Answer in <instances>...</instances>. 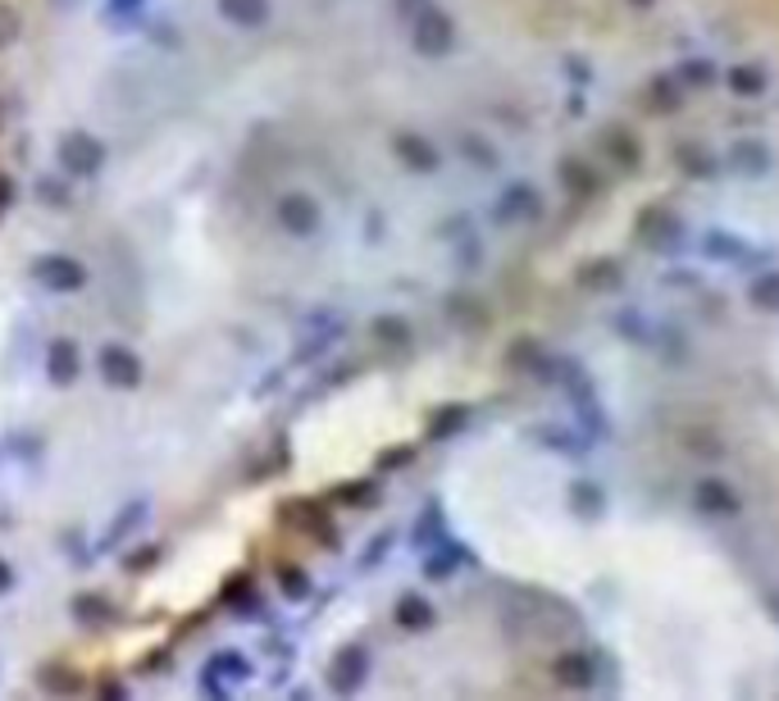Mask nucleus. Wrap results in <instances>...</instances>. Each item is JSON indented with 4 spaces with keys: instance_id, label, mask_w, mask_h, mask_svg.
Returning <instances> with one entry per match:
<instances>
[{
    "instance_id": "nucleus-1",
    "label": "nucleus",
    "mask_w": 779,
    "mask_h": 701,
    "mask_svg": "<svg viewBox=\"0 0 779 701\" xmlns=\"http://www.w3.org/2000/svg\"><path fill=\"white\" fill-rule=\"evenodd\" d=\"M415 46L428 50V56H443V50L452 46V23L437 14V10H428V14L415 23Z\"/></svg>"
},
{
    "instance_id": "nucleus-2",
    "label": "nucleus",
    "mask_w": 779,
    "mask_h": 701,
    "mask_svg": "<svg viewBox=\"0 0 779 701\" xmlns=\"http://www.w3.org/2000/svg\"><path fill=\"white\" fill-rule=\"evenodd\" d=\"M698 506H702L707 515H734V511H739V496L729 492L720 478H707V483L698 487Z\"/></svg>"
},
{
    "instance_id": "nucleus-3",
    "label": "nucleus",
    "mask_w": 779,
    "mask_h": 701,
    "mask_svg": "<svg viewBox=\"0 0 779 701\" xmlns=\"http://www.w3.org/2000/svg\"><path fill=\"white\" fill-rule=\"evenodd\" d=\"M593 679H598L593 661L579 656V651H570V656L556 661V683H565V688H593Z\"/></svg>"
},
{
    "instance_id": "nucleus-4",
    "label": "nucleus",
    "mask_w": 779,
    "mask_h": 701,
    "mask_svg": "<svg viewBox=\"0 0 779 701\" xmlns=\"http://www.w3.org/2000/svg\"><path fill=\"white\" fill-rule=\"evenodd\" d=\"M752 306L757 310H779V274H766L752 283Z\"/></svg>"
},
{
    "instance_id": "nucleus-5",
    "label": "nucleus",
    "mask_w": 779,
    "mask_h": 701,
    "mask_svg": "<svg viewBox=\"0 0 779 701\" xmlns=\"http://www.w3.org/2000/svg\"><path fill=\"white\" fill-rule=\"evenodd\" d=\"M729 87H734L739 96H757L766 82H761V73H757V69H734V73H729Z\"/></svg>"
},
{
    "instance_id": "nucleus-6",
    "label": "nucleus",
    "mask_w": 779,
    "mask_h": 701,
    "mask_svg": "<svg viewBox=\"0 0 779 701\" xmlns=\"http://www.w3.org/2000/svg\"><path fill=\"white\" fill-rule=\"evenodd\" d=\"M402 624H411V629H424L428 624V606H424V601H402Z\"/></svg>"
},
{
    "instance_id": "nucleus-7",
    "label": "nucleus",
    "mask_w": 779,
    "mask_h": 701,
    "mask_svg": "<svg viewBox=\"0 0 779 701\" xmlns=\"http://www.w3.org/2000/svg\"><path fill=\"white\" fill-rule=\"evenodd\" d=\"M402 150H406V160H411V165H420V169H433V150H428L424 141H411V137H406V141H402Z\"/></svg>"
},
{
    "instance_id": "nucleus-8",
    "label": "nucleus",
    "mask_w": 779,
    "mask_h": 701,
    "mask_svg": "<svg viewBox=\"0 0 779 701\" xmlns=\"http://www.w3.org/2000/svg\"><path fill=\"white\" fill-rule=\"evenodd\" d=\"M228 6H237V10H233L237 19H260V14H265L260 0H228Z\"/></svg>"
},
{
    "instance_id": "nucleus-9",
    "label": "nucleus",
    "mask_w": 779,
    "mask_h": 701,
    "mask_svg": "<svg viewBox=\"0 0 779 701\" xmlns=\"http://www.w3.org/2000/svg\"><path fill=\"white\" fill-rule=\"evenodd\" d=\"M579 506H583V511H593V506H598V496H593V487H579Z\"/></svg>"
},
{
    "instance_id": "nucleus-10",
    "label": "nucleus",
    "mask_w": 779,
    "mask_h": 701,
    "mask_svg": "<svg viewBox=\"0 0 779 701\" xmlns=\"http://www.w3.org/2000/svg\"><path fill=\"white\" fill-rule=\"evenodd\" d=\"M629 6H634V10H652V6H657V0H629Z\"/></svg>"
},
{
    "instance_id": "nucleus-11",
    "label": "nucleus",
    "mask_w": 779,
    "mask_h": 701,
    "mask_svg": "<svg viewBox=\"0 0 779 701\" xmlns=\"http://www.w3.org/2000/svg\"><path fill=\"white\" fill-rule=\"evenodd\" d=\"M6 579H10V574H6V565H0V588H6Z\"/></svg>"
}]
</instances>
